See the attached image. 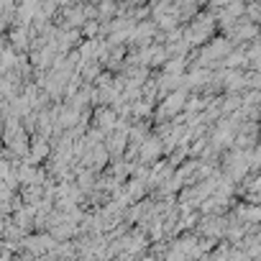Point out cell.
I'll return each instance as SVG.
<instances>
[{
  "mask_svg": "<svg viewBox=\"0 0 261 261\" xmlns=\"http://www.w3.org/2000/svg\"><path fill=\"white\" fill-rule=\"evenodd\" d=\"M213 29H215V16H213V13L197 16V18L185 29V39H187L192 46H197V44H202V41H207V39L213 36Z\"/></svg>",
  "mask_w": 261,
  "mask_h": 261,
  "instance_id": "6da1fadb",
  "label": "cell"
},
{
  "mask_svg": "<svg viewBox=\"0 0 261 261\" xmlns=\"http://www.w3.org/2000/svg\"><path fill=\"white\" fill-rule=\"evenodd\" d=\"M223 169H225V177L233 182V179H243L246 172L251 169V154L248 151H230L225 154V162H223Z\"/></svg>",
  "mask_w": 261,
  "mask_h": 261,
  "instance_id": "7a4b0ae2",
  "label": "cell"
},
{
  "mask_svg": "<svg viewBox=\"0 0 261 261\" xmlns=\"http://www.w3.org/2000/svg\"><path fill=\"white\" fill-rule=\"evenodd\" d=\"M187 90H177V92H172V95H167L164 97V102L159 105V110H156V115H159V120H167V118H172V115H177V113H182V110H187Z\"/></svg>",
  "mask_w": 261,
  "mask_h": 261,
  "instance_id": "3957f363",
  "label": "cell"
},
{
  "mask_svg": "<svg viewBox=\"0 0 261 261\" xmlns=\"http://www.w3.org/2000/svg\"><path fill=\"white\" fill-rule=\"evenodd\" d=\"M23 246L31 251V256H49L59 246V241L51 233H36V236H26Z\"/></svg>",
  "mask_w": 261,
  "mask_h": 261,
  "instance_id": "277c9868",
  "label": "cell"
},
{
  "mask_svg": "<svg viewBox=\"0 0 261 261\" xmlns=\"http://www.w3.org/2000/svg\"><path fill=\"white\" fill-rule=\"evenodd\" d=\"M200 233L205 236V238H220V236H225L228 233V220H225V215H207V218H202L200 220Z\"/></svg>",
  "mask_w": 261,
  "mask_h": 261,
  "instance_id": "5b68a950",
  "label": "cell"
},
{
  "mask_svg": "<svg viewBox=\"0 0 261 261\" xmlns=\"http://www.w3.org/2000/svg\"><path fill=\"white\" fill-rule=\"evenodd\" d=\"M118 113H115V108H97L95 110V128H100L102 130V134H113V130H115V125H118Z\"/></svg>",
  "mask_w": 261,
  "mask_h": 261,
  "instance_id": "8992f818",
  "label": "cell"
},
{
  "mask_svg": "<svg viewBox=\"0 0 261 261\" xmlns=\"http://www.w3.org/2000/svg\"><path fill=\"white\" fill-rule=\"evenodd\" d=\"M223 87L228 95H238V90L248 87V74H243L241 69H225L223 72Z\"/></svg>",
  "mask_w": 261,
  "mask_h": 261,
  "instance_id": "52a82bcc",
  "label": "cell"
},
{
  "mask_svg": "<svg viewBox=\"0 0 261 261\" xmlns=\"http://www.w3.org/2000/svg\"><path fill=\"white\" fill-rule=\"evenodd\" d=\"M162 154H164V141H162L159 136H149V139L144 141L139 156H141V164H151V162H156Z\"/></svg>",
  "mask_w": 261,
  "mask_h": 261,
  "instance_id": "ba28073f",
  "label": "cell"
},
{
  "mask_svg": "<svg viewBox=\"0 0 261 261\" xmlns=\"http://www.w3.org/2000/svg\"><path fill=\"white\" fill-rule=\"evenodd\" d=\"M159 26L154 23V21H144V23H139L136 29H134V34H130V41H136V44H144V46H151V41L156 39V31Z\"/></svg>",
  "mask_w": 261,
  "mask_h": 261,
  "instance_id": "9c48e42d",
  "label": "cell"
},
{
  "mask_svg": "<svg viewBox=\"0 0 261 261\" xmlns=\"http://www.w3.org/2000/svg\"><path fill=\"white\" fill-rule=\"evenodd\" d=\"M256 141H258V125H256V123H246V128L238 130L236 149H238V151H248V149H253Z\"/></svg>",
  "mask_w": 261,
  "mask_h": 261,
  "instance_id": "30bf717a",
  "label": "cell"
},
{
  "mask_svg": "<svg viewBox=\"0 0 261 261\" xmlns=\"http://www.w3.org/2000/svg\"><path fill=\"white\" fill-rule=\"evenodd\" d=\"M228 34H230V39H238V41H248V39H256V36H258V26L243 18V21H238V23H236V26H233V29H230Z\"/></svg>",
  "mask_w": 261,
  "mask_h": 261,
  "instance_id": "8fae6325",
  "label": "cell"
},
{
  "mask_svg": "<svg viewBox=\"0 0 261 261\" xmlns=\"http://www.w3.org/2000/svg\"><path fill=\"white\" fill-rule=\"evenodd\" d=\"M51 154V144L46 141V139H41V136H36L34 139V144H31V154H29V164H39L41 159H46Z\"/></svg>",
  "mask_w": 261,
  "mask_h": 261,
  "instance_id": "7c38bea8",
  "label": "cell"
},
{
  "mask_svg": "<svg viewBox=\"0 0 261 261\" xmlns=\"http://www.w3.org/2000/svg\"><path fill=\"white\" fill-rule=\"evenodd\" d=\"M128 136H130V134H120V130H113V134L108 136V141H105V146H108V151H110V156H120V154L125 151V144L130 141Z\"/></svg>",
  "mask_w": 261,
  "mask_h": 261,
  "instance_id": "4fadbf2b",
  "label": "cell"
},
{
  "mask_svg": "<svg viewBox=\"0 0 261 261\" xmlns=\"http://www.w3.org/2000/svg\"><path fill=\"white\" fill-rule=\"evenodd\" d=\"M146 187H149V182L146 179H130L128 185H125V195L130 197V202H141V197L146 195Z\"/></svg>",
  "mask_w": 261,
  "mask_h": 261,
  "instance_id": "5bb4252c",
  "label": "cell"
},
{
  "mask_svg": "<svg viewBox=\"0 0 261 261\" xmlns=\"http://www.w3.org/2000/svg\"><path fill=\"white\" fill-rule=\"evenodd\" d=\"M251 59H248V51L246 49H236V51H230L228 57H225V69H241V67H246Z\"/></svg>",
  "mask_w": 261,
  "mask_h": 261,
  "instance_id": "9a60e30c",
  "label": "cell"
},
{
  "mask_svg": "<svg viewBox=\"0 0 261 261\" xmlns=\"http://www.w3.org/2000/svg\"><path fill=\"white\" fill-rule=\"evenodd\" d=\"M185 67H187V59H169V62L164 64V72H167V74H174V77H185V74H182Z\"/></svg>",
  "mask_w": 261,
  "mask_h": 261,
  "instance_id": "2e32d148",
  "label": "cell"
},
{
  "mask_svg": "<svg viewBox=\"0 0 261 261\" xmlns=\"http://www.w3.org/2000/svg\"><path fill=\"white\" fill-rule=\"evenodd\" d=\"M118 11H120V8L113 6V3H100V6H97V21H110ZM113 21H115V18H113Z\"/></svg>",
  "mask_w": 261,
  "mask_h": 261,
  "instance_id": "e0dca14e",
  "label": "cell"
},
{
  "mask_svg": "<svg viewBox=\"0 0 261 261\" xmlns=\"http://www.w3.org/2000/svg\"><path fill=\"white\" fill-rule=\"evenodd\" d=\"M130 113H134L136 118H144V115H149V113H151V102H146V100L130 102Z\"/></svg>",
  "mask_w": 261,
  "mask_h": 261,
  "instance_id": "ac0fdd59",
  "label": "cell"
},
{
  "mask_svg": "<svg viewBox=\"0 0 261 261\" xmlns=\"http://www.w3.org/2000/svg\"><path fill=\"white\" fill-rule=\"evenodd\" d=\"M246 18H248L251 23H261V3L246 6Z\"/></svg>",
  "mask_w": 261,
  "mask_h": 261,
  "instance_id": "d6986e66",
  "label": "cell"
},
{
  "mask_svg": "<svg viewBox=\"0 0 261 261\" xmlns=\"http://www.w3.org/2000/svg\"><path fill=\"white\" fill-rule=\"evenodd\" d=\"M228 261H251V256H248L243 248H230V253H228Z\"/></svg>",
  "mask_w": 261,
  "mask_h": 261,
  "instance_id": "ffe728a7",
  "label": "cell"
},
{
  "mask_svg": "<svg viewBox=\"0 0 261 261\" xmlns=\"http://www.w3.org/2000/svg\"><path fill=\"white\" fill-rule=\"evenodd\" d=\"M95 31H100V26H97V21H90V23L85 26V34H87V36H92Z\"/></svg>",
  "mask_w": 261,
  "mask_h": 261,
  "instance_id": "44dd1931",
  "label": "cell"
}]
</instances>
